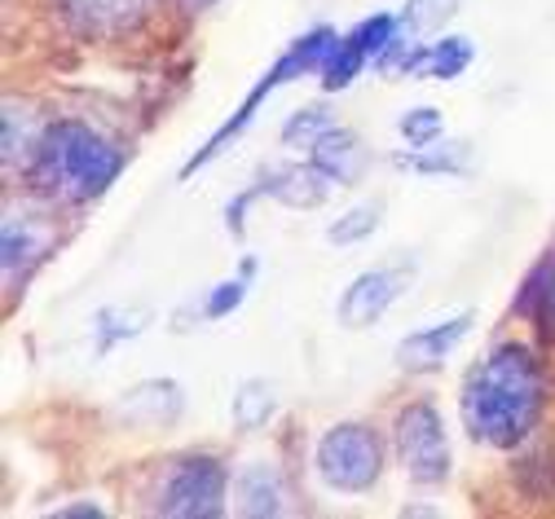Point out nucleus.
I'll use <instances>...</instances> for the list:
<instances>
[{
	"label": "nucleus",
	"mask_w": 555,
	"mask_h": 519,
	"mask_svg": "<svg viewBox=\"0 0 555 519\" xmlns=\"http://www.w3.org/2000/svg\"><path fill=\"white\" fill-rule=\"evenodd\" d=\"M159 0H62V14L85 40H124L151 23Z\"/></svg>",
	"instance_id": "obj_9"
},
{
	"label": "nucleus",
	"mask_w": 555,
	"mask_h": 519,
	"mask_svg": "<svg viewBox=\"0 0 555 519\" xmlns=\"http://www.w3.org/2000/svg\"><path fill=\"white\" fill-rule=\"evenodd\" d=\"M542 369L525 343H503L485 356L463 388V423L480 444L516 450L542 418Z\"/></svg>",
	"instance_id": "obj_1"
},
{
	"label": "nucleus",
	"mask_w": 555,
	"mask_h": 519,
	"mask_svg": "<svg viewBox=\"0 0 555 519\" xmlns=\"http://www.w3.org/2000/svg\"><path fill=\"white\" fill-rule=\"evenodd\" d=\"M247 295V277H234V282H221L212 295H207V317H230Z\"/></svg>",
	"instance_id": "obj_24"
},
{
	"label": "nucleus",
	"mask_w": 555,
	"mask_h": 519,
	"mask_svg": "<svg viewBox=\"0 0 555 519\" xmlns=\"http://www.w3.org/2000/svg\"><path fill=\"white\" fill-rule=\"evenodd\" d=\"M516 309H520L525 317H533L546 339H555V260H546V264H538V269L529 273Z\"/></svg>",
	"instance_id": "obj_17"
},
{
	"label": "nucleus",
	"mask_w": 555,
	"mask_h": 519,
	"mask_svg": "<svg viewBox=\"0 0 555 519\" xmlns=\"http://www.w3.org/2000/svg\"><path fill=\"white\" fill-rule=\"evenodd\" d=\"M379 216H384L379 203H358V207H349V211H344L335 225L326 230V238H331L335 247H353V243H362V238H371V234L379 230Z\"/></svg>",
	"instance_id": "obj_20"
},
{
	"label": "nucleus",
	"mask_w": 555,
	"mask_h": 519,
	"mask_svg": "<svg viewBox=\"0 0 555 519\" xmlns=\"http://www.w3.org/2000/svg\"><path fill=\"white\" fill-rule=\"evenodd\" d=\"M472 330V313H459V317H446L437 326H424L397 343V365L410 369V375H428V369H441L446 356L467 339Z\"/></svg>",
	"instance_id": "obj_10"
},
{
	"label": "nucleus",
	"mask_w": 555,
	"mask_h": 519,
	"mask_svg": "<svg viewBox=\"0 0 555 519\" xmlns=\"http://www.w3.org/2000/svg\"><path fill=\"white\" fill-rule=\"evenodd\" d=\"M124 172V151L80 119H57L44 128L31 159V181L62 203H93Z\"/></svg>",
	"instance_id": "obj_2"
},
{
	"label": "nucleus",
	"mask_w": 555,
	"mask_h": 519,
	"mask_svg": "<svg viewBox=\"0 0 555 519\" xmlns=\"http://www.w3.org/2000/svg\"><path fill=\"white\" fill-rule=\"evenodd\" d=\"M397 458L414 484H441L450 476V440L433 405H410L397 418Z\"/></svg>",
	"instance_id": "obj_6"
},
{
	"label": "nucleus",
	"mask_w": 555,
	"mask_h": 519,
	"mask_svg": "<svg viewBox=\"0 0 555 519\" xmlns=\"http://www.w3.org/2000/svg\"><path fill=\"white\" fill-rule=\"evenodd\" d=\"M185 5H190V10H207V5H212V0H185Z\"/></svg>",
	"instance_id": "obj_26"
},
{
	"label": "nucleus",
	"mask_w": 555,
	"mask_h": 519,
	"mask_svg": "<svg viewBox=\"0 0 555 519\" xmlns=\"http://www.w3.org/2000/svg\"><path fill=\"white\" fill-rule=\"evenodd\" d=\"M441 132H446V119L433 106H414V111L401 115V137L414 145V151H428V145H437Z\"/></svg>",
	"instance_id": "obj_22"
},
{
	"label": "nucleus",
	"mask_w": 555,
	"mask_h": 519,
	"mask_svg": "<svg viewBox=\"0 0 555 519\" xmlns=\"http://www.w3.org/2000/svg\"><path fill=\"white\" fill-rule=\"evenodd\" d=\"M57 515H62V519H89V515H102V506H93V502H80V506H57Z\"/></svg>",
	"instance_id": "obj_25"
},
{
	"label": "nucleus",
	"mask_w": 555,
	"mask_h": 519,
	"mask_svg": "<svg viewBox=\"0 0 555 519\" xmlns=\"http://www.w3.org/2000/svg\"><path fill=\"white\" fill-rule=\"evenodd\" d=\"M225 493H230V471L217 458H181L164 489H159V515L172 519H217L225 510Z\"/></svg>",
	"instance_id": "obj_5"
},
{
	"label": "nucleus",
	"mask_w": 555,
	"mask_h": 519,
	"mask_svg": "<svg viewBox=\"0 0 555 519\" xmlns=\"http://www.w3.org/2000/svg\"><path fill=\"white\" fill-rule=\"evenodd\" d=\"M459 14V0H405V10L397 14V36L401 44H424L433 31H441Z\"/></svg>",
	"instance_id": "obj_15"
},
{
	"label": "nucleus",
	"mask_w": 555,
	"mask_h": 519,
	"mask_svg": "<svg viewBox=\"0 0 555 519\" xmlns=\"http://www.w3.org/2000/svg\"><path fill=\"white\" fill-rule=\"evenodd\" d=\"M331 128H335V124H331V115H326L322 106H305V111H296V115L287 119L283 141L292 145V151H313V145H318Z\"/></svg>",
	"instance_id": "obj_21"
},
{
	"label": "nucleus",
	"mask_w": 555,
	"mask_h": 519,
	"mask_svg": "<svg viewBox=\"0 0 555 519\" xmlns=\"http://www.w3.org/2000/svg\"><path fill=\"white\" fill-rule=\"evenodd\" d=\"M392 36H397V14H375V18L358 23L349 36H344V40H335V49H331L326 66L318 70L322 89H326V93L349 89V85L358 80V70H362L371 57H379V53L388 49V40H392Z\"/></svg>",
	"instance_id": "obj_8"
},
{
	"label": "nucleus",
	"mask_w": 555,
	"mask_h": 519,
	"mask_svg": "<svg viewBox=\"0 0 555 519\" xmlns=\"http://www.w3.org/2000/svg\"><path fill=\"white\" fill-rule=\"evenodd\" d=\"M273 410H278V397H273V388L264 379H247L234 392V427H243V431L264 427L273 418Z\"/></svg>",
	"instance_id": "obj_19"
},
{
	"label": "nucleus",
	"mask_w": 555,
	"mask_h": 519,
	"mask_svg": "<svg viewBox=\"0 0 555 519\" xmlns=\"http://www.w3.org/2000/svg\"><path fill=\"white\" fill-rule=\"evenodd\" d=\"M331 185H335V181H331L318 164H287V168H269V172H264V181H260L256 190H260V194H269V198H278L283 207L313 211V207H322V203H326Z\"/></svg>",
	"instance_id": "obj_12"
},
{
	"label": "nucleus",
	"mask_w": 555,
	"mask_h": 519,
	"mask_svg": "<svg viewBox=\"0 0 555 519\" xmlns=\"http://www.w3.org/2000/svg\"><path fill=\"white\" fill-rule=\"evenodd\" d=\"M181 388L172 379H146L119 397L115 418H124L128 427H172L181 414Z\"/></svg>",
	"instance_id": "obj_11"
},
{
	"label": "nucleus",
	"mask_w": 555,
	"mask_h": 519,
	"mask_svg": "<svg viewBox=\"0 0 555 519\" xmlns=\"http://www.w3.org/2000/svg\"><path fill=\"white\" fill-rule=\"evenodd\" d=\"M313 164L335 181V185H349L358 181L366 155H362V141L349 132V128H331L318 145H313Z\"/></svg>",
	"instance_id": "obj_14"
},
{
	"label": "nucleus",
	"mask_w": 555,
	"mask_h": 519,
	"mask_svg": "<svg viewBox=\"0 0 555 519\" xmlns=\"http://www.w3.org/2000/svg\"><path fill=\"white\" fill-rule=\"evenodd\" d=\"M238 502L247 515H278L283 510V484H278V476L264 463H251L238 476Z\"/></svg>",
	"instance_id": "obj_18"
},
{
	"label": "nucleus",
	"mask_w": 555,
	"mask_h": 519,
	"mask_svg": "<svg viewBox=\"0 0 555 519\" xmlns=\"http://www.w3.org/2000/svg\"><path fill=\"white\" fill-rule=\"evenodd\" d=\"M405 286H410V269H405V264L371 269V273L353 277L349 286H344L339 304H335L339 326H344V330H366V326H375V322L401 300Z\"/></svg>",
	"instance_id": "obj_7"
},
{
	"label": "nucleus",
	"mask_w": 555,
	"mask_h": 519,
	"mask_svg": "<svg viewBox=\"0 0 555 519\" xmlns=\"http://www.w3.org/2000/svg\"><path fill=\"white\" fill-rule=\"evenodd\" d=\"M384 471V444L366 423H339L318 440V476L335 493H366Z\"/></svg>",
	"instance_id": "obj_4"
},
{
	"label": "nucleus",
	"mask_w": 555,
	"mask_h": 519,
	"mask_svg": "<svg viewBox=\"0 0 555 519\" xmlns=\"http://www.w3.org/2000/svg\"><path fill=\"white\" fill-rule=\"evenodd\" d=\"M49 243H53V234L44 225H36V220H23L18 225V220L10 216V225H5V282L18 286V273L27 277L44 260Z\"/></svg>",
	"instance_id": "obj_13"
},
{
	"label": "nucleus",
	"mask_w": 555,
	"mask_h": 519,
	"mask_svg": "<svg viewBox=\"0 0 555 519\" xmlns=\"http://www.w3.org/2000/svg\"><path fill=\"white\" fill-rule=\"evenodd\" d=\"M472 66V40L467 36H446L420 49V62H414V76L428 80H459Z\"/></svg>",
	"instance_id": "obj_16"
},
{
	"label": "nucleus",
	"mask_w": 555,
	"mask_h": 519,
	"mask_svg": "<svg viewBox=\"0 0 555 519\" xmlns=\"http://www.w3.org/2000/svg\"><path fill=\"white\" fill-rule=\"evenodd\" d=\"M397 164L410 172H463V145H450L437 155H401Z\"/></svg>",
	"instance_id": "obj_23"
},
{
	"label": "nucleus",
	"mask_w": 555,
	"mask_h": 519,
	"mask_svg": "<svg viewBox=\"0 0 555 519\" xmlns=\"http://www.w3.org/2000/svg\"><path fill=\"white\" fill-rule=\"evenodd\" d=\"M335 40H339V36H335L331 27H318V31L300 36V40H296V44H292V49H287L283 57H278V66H273V70H264V76H260V85H256V89L247 93V102H243V106L234 111V119H230L225 128H217V132H212V141H207L203 151H198V155H194V159H190V164L181 168V177H194V172H198L203 164H212V159H217V155L225 151V141H230V137H238V132H243V128L251 124L256 106H260V102H264V98H269L273 89H283L287 80H305L309 70L318 76V70L326 66V57H331V49H335Z\"/></svg>",
	"instance_id": "obj_3"
}]
</instances>
